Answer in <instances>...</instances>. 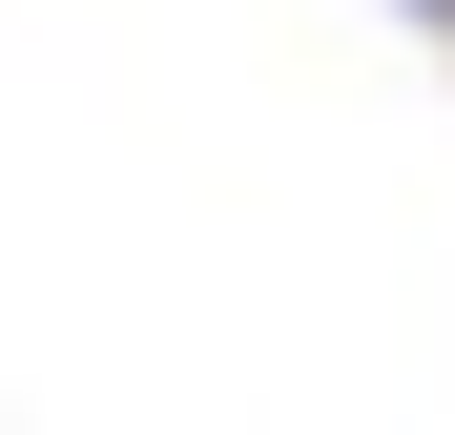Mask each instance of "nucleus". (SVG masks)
<instances>
[{
  "instance_id": "f257e3e1",
  "label": "nucleus",
  "mask_w": 455,
  "mask_h": 435,
  "mask_svg": "<svg viewBox=\"0 0 455 435\" xmlns=\"http://www.w3.org/2000/svg\"><path fill=\"white\" fill-rule=\"evenodd\" d=\"M435 21H455V0H435Z\"/></svg>"
}]
</instances>
